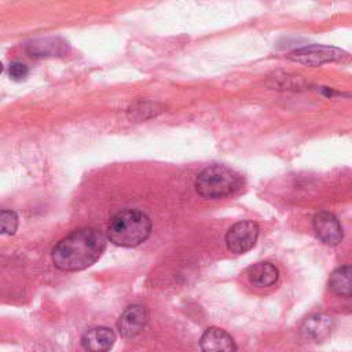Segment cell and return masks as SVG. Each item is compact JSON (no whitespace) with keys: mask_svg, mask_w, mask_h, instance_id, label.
<instances>
[{"mask_svg":"<svg viewBox=\"0 0 352 352\" xmlns=\"http://www.w3.org/2000/svg\"><path fill=\"white\" fill-rule=\"evenodd\" d=\"M258 236V226L252 220H242L231 226L226 234L227 249L241 254L250 250Z\"/></svg>","mask_w":352,"mask_h":352,"instance_id":"5b68a950","label":"cell"},{"mask_svg":"<svg viewBox=\"0 0 352 352\" xmlns=\"http://www.w3.org/2000/svg\"><path fill=\"white\" fill-rule=\"evenodd\" d=\"M202 352H236L234 338L219 327H209L199 340Z\"/></svg>","mask_w":352,"mask_h":352,"instance_id":"ba28073f","label":"cell"},{"mask_svg":"<svg viewBox=\"0 0 352 352\" xmlns=\"http://www.w3.org/2000/svg\"><path fill=\"white\" fill-rule=\"evenodd\" d=\"M241 176L226 165H210L205 168L195 180V190L204 198H223L241 187Z\"/></svg>","mask_w":352,"mask_h":352,"instance_id":"3957f363","label":"cell"},{"mask_svg":"<svg viewBox=\"0 0 352 352\" xmlns=\"http://www.w3.org/2000/svg\"><path fill=\"white\" fill-rule=\"evenodd\" d=\"M150 232L151 221L148 216L135 209H125L116 213L107 226V236L110 242L125 248L142 243L148 238Z\"/></svg>","mask_w":352,"mask_h":352,"instance_id":"7a4b0ae2","label":"cell"},{"mask_svg":"<svg viewBox=\"0 0 352 352\" xmlns=\"http://www.w3.org/2000/svg\"><path fill=\"white\" fill-rule=\"evenodd\" d=\"M287 58L305 66H320L330 62H340L348 58V54L337 47L312 44L292 51Z\"/></svg>","mask_w":352,"mask_h":352,"instance_id":"277c9868","label":"cell"},{"mask_svg":"<svg viewBox=\"0 0 352 352\" xmlns=\"http://www.w3.org/2000/svg\"><path fill=\"white\" fill-rule=\"evenodd\" d=\"M106 249V236L96 228L84 227L60 239L51 252L60 271H81L92 265Z\"/></svg>","mask_w":352,"mask_h":352,"instance_id":"6da1fadb","label":"cell"},{"mask_svg":"<svg viewBox=\"0 0 352 352\" xmlns=\"http://www.w3.org/2000/svg\"><path fill=\"white\" fill-rule=\"evenodd\" d=\"M331 329H333V319L330 316L324 314H315L308 316L302 322L300 331L305 340L320 342L330 336Z\"/></svg>","mask_w":352,"mask_h":352,"instance_id":"9c48e42d","label":"cell"},{"mask_svg":"<svg viewBox=\"0 0 352 352\" xmlns=\"http://www.w3.org/2000/svg\"><path fill=\"white\" fill-rule=\"evenodd\" d=\"M314 230L318 238L326 245H337L342 239V228L338 219L327 210H320L314 216Z\"/></svg>","mask_w":352,"mask_h":352,"instance_id":"52a82bcc","label":"cell"},{"mask_svg":"<svg viewBox=\"0 0 352 352\" xmlns=\"http://www.w3.org/2000/svg\"><path fill=\"white\" fill-rule=\"evenodd\" d=\"M148 322V311L144 305L135 304L128 307L117 320V329L125 338L138 336Z\"/></svg>","mask_w":352,"mask_h":352,"instance_id":"8992f818","label":"cell"},{"mask_svg":"<svg viewBox=\"0 0 352 352\" xmlns=\"http://www.w3.org/2000/svg\"><path fill=\"white\" fill-rule=\"evenodd\" d=\"M8 74L12 80L21 81V80L26 78V76L29 74V69L26 65L21 63V62H12L8 67Z\"/></svg>","mask_w":352,"mask_h":352,"instance_id":"5bb4252c","label":"cell"},{"mask_svg":"<svg viewBox=\"0 0 352 352\" xmlns=\"http://www.w3.org/2000/svg\"><path fill=\"white\" fill-rule=\"evenodd\" d=\"M114 342L116 334L109 327H94L81 338V344L88 352H107L113 348Z\"/></svg>","mask_w":352,"mask_h":352,"instance_id":"30bf717a","label":"cell"},{"mask_svg":"<svg viewBox=\"0 0 352 352\" xmlns=\"http://www.w3.org/2000/svg\"><path fill=\"white\" fill-rule=\"evenodd\" d=\"M330 290L340 297L352 296V265H342L334 270L329 278Z\"/></svg>","mask_w":352,"mask_h":352,"instance_id":"7c38bea8","label":"cell"},{"mask_svg":"<svg viewBox=\"0 0 352 352\" xmlns=\"http://www.w3.org/2000/svg\"><path fill=\"white\" fill-rule=\"evenodd\" d=\"M279 276L278 268L267 261L256 263L248 270V279L253 286L268 287L272 286Z\"/></svg>","mask_w":352,"mask_h":352,"instance_id":"8fae6325","label":"cell"},{"mask_svg":"<svg viewBox=\"0 0 352 352\" xmlns=\"http://www.w3.org/2000/svg\"><path fill=\"white\" fill-rule=\"evenodd\" d=\"M0 221H1V232L6 235H12L16 231L18 227V216L14 210H1L0 214Z\"/></svg>","mask_w":352,"mask_h":352,"instance_id":"4fadbf2b","label":"cell"}]
</instances>
